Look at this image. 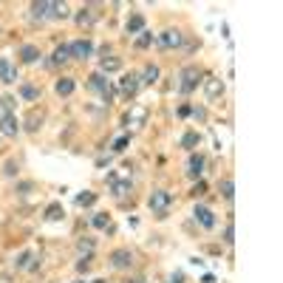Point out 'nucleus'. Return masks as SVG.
<instances>
[{"mask_svg": "<svg viewBox=\"0 0 283 283\" xmlns=\"http://www.w3.org/2000/svg\"><path fill=\"white\" fill-rule=\"evenodd\" d=\"M20 96L31 102V99H37V96H40V91L34 88V85H20Z\"/></svg>", "mask_w": 283, "mask_h": 283, "instance_id": "obj_28", "label": "nucleus"}, {"mask_svg": "<svg viewBox=\"0 0 283 283\" xmlns=\"http://www.w3.org/2000/svg\"><path fill=\"white\" fill-rule=\"evenodd\" d=\"M40 125H43V113L31 111V113H29V119H26V130H31V133H34Z\"/></svg>", "mask_w": 283, "mask_h": 283, "instance_id": "obj_23", "label": "nucleus"}, {"mask_svg": "<svg viewBox=\"0 0 283 283\" xmlns=\"http://www.w3.org/2000/svg\"><path fill=\"white\" fill-rule=\"evenodd\" d=\"M127 145H130V136L125 133V136H119V139L113 142V147H111V150H113V153H122V150H125Z\"/></svg>", "mask_w": 283, "mask_h": 283, "instance_id": "obj_30", "label": "nucleus"}, {"mask_svg": "<svg viewBox=\"0 0 283 283\" xmlns=\"http://www.w3.org/2000/svg\"><path fill=\"white\" fill-rule=\"evenodd\" d=\"M221 192H224L226 201H232V198H235V184H232L229 179H224V181H221Z\"/></svg>", "mask_w": 283, "mask_h": 283, "instance_id": "obj_27", "label": "nucleus"}, {"mask_svg": "<svg viewBox=\"0 0 283 283\" xmlns=\"http://www.w3.org/2000/svg\"><path fill=\"white\" fill-rule=\"evenodd\" d=\"M99 74H111V71H119L122 68V60L119 57H102V63H99Z\"/></svg>", "mask_w": 283, "mask_h": 283, "instance_id": "obj_17", "label": "nucleus"}, {"mask_svg": "<svg viewBox=\"0 0 283 283\" xmlns=\"http://www.w3.org/2000/svg\"><path fill=\"white\" fill-rule=\"evenodd\" d=\"M108 181H111V192L116 195V198H125V195H130V192H133V184H130V179L108 176Z\"/></svg>", "mask_w": 283, "mask_h": 283, "instance_id": "obj_6", "label": "nucleus"}, {"mask_svg": "<svg viewBox=\"0 0 283 283\" xmlns=\"http://www.w3.org/2000/svg\"><path fill=\"white\" fill-rule=\"evenodd\" d=\"M130 283H145V281H130Z\"/></svg>", "mask_w": 283, "mask_h": 283, "instance_id": "obj_41", "label": "nucleus"}, {"mask_svg": "<svg viewBox=\"0 0 283 283\" xmlns=\"http://www.w3.org/2000/svg\"><path fill=\"white\" fill-rule=\"evenodd\" d=\"M224 241H226V244H235V226H232V224H226V229H224Z\"/></svg>", "mask_w": 283, "mask_h": 283, "instance_id": "obj_34", "label": "nucleus"}, {"mask_svg": "<svg viewBox=\"0 0 283 283\" xmlns=\"http://www.w3.org/2000/svg\"><path fill=\"white\" fill-rule=\"evenodd\" d=\"M94 201H96V195H94V192H79V195H77V204H79V207H91Z\"/></svg>", "mask_w": 283, "mask_h": 283, "instance_id": "obj_31", "label": "nucleus"}, {"mask_svg": "<svg viewBox=\"0 0 283 283\" xmlns=\"http://www.w3.org/2000/svg\"><path fill=\"white\" fill-rule=\"evenodd\" d=\"M0 133L3 136H17L20 133V122H17L14 113H3V116H0Z\"/></svg>", "mask_w": 283, "mask_h": 283, "instance_id": "obj_8", "label": "nucleus"}, {"mask_svg": "<svg viewBox=\"0 0 283 283\" xmlns=\"http://www.w3.org/2000/svg\"><path fill=\"white\" fill-rule=\"evenodd\" d=\"M88 266H91V258H82V260L77 263V269H79V272H85Z\"/></svg>", "mask_w": 283, "mask_h": 283, "instance_id": "obj_38", "label": "nucleus"}, {"mask_svg": "<svg viewBox=\"0 0 283 283\" xmlns=\"http://www.w3.org/2000/svg\"><path fill=\"white\" fill-rule=\"evenodd\" d=\"M158 79V68L156 65H147L142 74H139V85H153Z\"/></svg>", "mask_w": 283, "mask_h": 283, "instance_id": "obj_19", "label": "nucleus"}, {"mask_svg": "<svg viewBox=\"0 0 283 283\" xmlns=\"http://www.w3.org/2000/svg\"><path fill=\"white\" fill-rule=\"evenodd\" d=\"M195 145H198V133H184L181 147H195Z\"/></svg>", "mask_w": 283, "mask_h": 283, "instance_id": "obj_33", "label": "nucleus"}, {"mask_svg": "<svg viewBox=\"0 0 283 283\" xmlns=\"http://www.w3.org/2000/svg\"><path fill=\"white\" fill-rule=\"evenodd\" d=\"M71 60V45L63 43L54 48V54H51V60H48V65H63V63H68Z\"/></svg>", "mask_w": 283, "mask_h": 283, "instance_id": "obj_13", "label": "nucleus"}, {"mask_svg": "<svg viewBox=\"0 0 283 283\" xmlns=\"http://www.w3.org/2000/svg\"><path fill=\"white\" fill-rule=\"evenodd\" d=\"M51 17H57V20H65V17H71V9H68L65 3H51Z\"/></svg>", "mask_w": 283, "mask_h": 283, "instance_id": "obj_22", "label": "nucleus"}, {"mask_svg": "<svg viewBox=\"0 0 283 283\" xmlns=\"http://www.w3.org/2000/svg\"><path fill=\"white\" fill-rule=\"evenodd\" d=\"M88 88L96 91V94H102V99L108 102V105L113 102V88H111V82L105 79V74H91V77H88Z\"/></svg>", "mask_w": 283, "mask_h": 283, "instance_id": "obj_3", "label": "nucleus"}, {"mask_svg": "<svg viewBox=\"0 0 283 283\" xmlns=\"http://www.w3.org/2000/svg\"><path fill=\"white\" fill-rule=\"evenodd\" d=\"M91 224L96 226V229H108V226H111V218H108V213H96L91 218Z\"/></svg>", "mask_w": 283, "mask_h": 283, "instance_id": "obj_26", "label": "nucleus"}, {"mask_svg": "<svg viewBox=\"0 0 283 283\" xmlns=\"http://www.w3.org/2000/svg\"><path fill=\"white\" fill-rule=\"evenodd\" d=\"M170 283H181V275H173V278H170Z\"/></svg>", "mask_w": 283, "mask_h": 283, "instance_id": "obj_40", "label": "nucleus"}, {"mask_svg": "<svg viewBox=\"0 0 283 283\" xmlns=\"http://www.w3.org/2000/svg\"><path fill=\"white\" fill-rule=\"evenodd\" d=\"M68 45H71V57L74 60H88L94 54V43L91 40H74V43H68Z\"/></svg>", "mask_w": 283, "mask_h": 283, "instance_id": "obj_7", "label": "nucleus"}, {"mask_svg": "<svg viewBox=\"0 0 283 283\" xmlns=\"http://www.w3.org/2000/svg\"><path fill=\"white\" fill-rule=\"evenodd\" d=\"M170 201H173V195H170L167 190H153L150 192V198H147V207H150L156 215H167Z\"/></svg>", "mask_w": 283, "mask_h": 283, "instance_id": "obj_2", "label": "nucleus"}, {"mask_svg": "<svg viewBox=\"0 0 283 283\" xmlns=\"http://www.w3.org/2000/svg\"><path fill=\"white\" fill-rule=\"evenodd\" d=\"M0 82H6V85H9V82H17V68L11 65L6 57L0 60Z\"/></svg>", "mask_w": 283, "mask_h": 283, "instance_id": "obj_14", "label": "nucleus"}, {"mask_svg": "<svg viewBox=\"0 0 283 283\" xmlns=\"http://www.w3.org/2000/svg\"><path fill=\"white\" fill-rule=\"evenodd\" d=\"M3 173H6V176H14V173H17V164H14V161H6Z\"/></svg>", "mask_w": 283, "mask_h": 283, "instance_id": "obj_37", "label": "nucleus"}, {"mask_svg": "<svg viewBox=\"0 0 283 283\" xmlns=\"http://www.w3.org/2000/svg\"><path fill=\"white\" fill-rule=\"evenodd\" d=\"M179 91L181 94H192V91L198 88V79H201V71H198V65H187L184 71L179 74Z\"/></svg>", "mask_w": 283, "mask_h": 283, "instance_id": "obj_1", "label": "nucleus"}, {"mask_svg": "<svg viewBox=\"0 0 283 283\" xmlns=\"http://www.w3.org/2000/svg\"><path fill=\"white\" fill-rule=\"evenodd\" d=\"M0 105H3V111H6V113H11V111H14V96H3Z\"/></svg>", "mask_w": 283, "mask_h": 283, "instance_id": "obj_35", "label": "nucleus"}, {"mask_svg": "<svg viewBox=\"0 0 283 283\" xmlns=\"http://www.w3.org/2000/svg\"><path fill=\"white\" fill-rule=\"evenodd\" d=\"M181 43H184V34H181L179 29H167V31L158 34V45H161V48H179Z\"/></svg>", "mask_w": 283, "mask_h": 283, "instance_id": "obj_5", "label": "nucleus"}, {"mask_svg": "<svg viewBox=\"0 0 283 283\" xmlns=\"http://www.w3.org/2000/svg\"><path fill=\"white\" fill-rule=\"evenodd\" d=\"M31 17L34 20L51 17V3H48V0H43V3H31Z\"/></svg>", "mask_w": 283, "mask_h": 283, "instance_id": "obj_15", "label": "nucleus"}, {"mask_svg": "<svg viewBox=\"0 0 283 283\" xmlns=\"http://www.w3.org/2000/svg\"><path fill=\"white\" fill-rule=\"evenodd\" d=\"M77 283H85V281H77Z\"/></svg>", "mask_w": 283, "mask_h": 283, "instance_id": "obj_42", "label": "nucleus"}, {"mask_svg": "<svg viewBox=\"0 0 283 283\" xmlns=\"http://www.w3.org/2000/svg\"><path fill=\"white\" fill-rule=\"evenodd\" d=\"M204 94H207L210 102H215L218 96H224V79L221 77H207L204 79Z\"/></svg>", "mask_w": 283, "mask_h": 283, "instance_id": "obj_4", "label": "nucleus"}, {"mask_svg": "<svg viewBox=\"0 0 283 283\" xmlns=\"http://www.w3.org/2000/svg\"><path fill=\"white\" fill-rule=\"evenodd\" d=\"M192 215H195V221H198L204 229H213V226L218 224V221H215V213L210 210V207H195V213Z\"/></svg>", "mask_w": 283, "mask_h": 283, "instance_id": "obj_10", "label": "nucleus"}, {"mask_svg": "<svg viewBox=\"0 0 283 283\" xmlns=\"http://www.w3.org/2000/svg\"><path fill=\"white\" fill-rule=\"evenodd\" d=\"M125 29H127V34H139V31H145V17H142V14H130V17H127V26H125Z\"/></svg>", "mask_w": 283, "mask_h": 283, "instance_id": "obj_18", "label": "nucleus"}, {"mask_svg": "<svg viewBox=\"0 0 283 283\" xmlns=\"http://www.w3.org/2000/svg\"><path fill=\"white\" fill-rule=\"evenodd\" d=\"M153 45V31H139V37H136V48H150Z\"/></svg>", "mask_w": 283, "mask_h": 283, "instance_id": "obj_24", "label": "nucleus"}, {"mask_svg": "<svg viewBox=\"0 0 283 283\" xmlns=\"http://www.w3.org/2000/svg\"><path fill=\"white\" fill-rule=\"evenodd\" d=\"M79 252H94V241H79Z\"/></svg>", "mask_w": 283, "mask_h": 283, "instance_id": "obj_36", "label": "nucleus"}, {"mask_svg": "<svg viewBox=\"0 0 283 283\" xmlns=\"http://www.w3.org/2000/svg\"><path fill=\"white\" fill-rule=\"evenodd\" d=\"M74 88H77V82H74L71 77L57 79V85H54V91L60 94V96H68V94H74Z\"/></svg>", "mask_w": 283, "mask_h": 283, "instance_id": "obj_16", "label": "nucleus"}, {"mask_svg": "<svg viewBox=\"0 0 283 283\" xmlns=\"http://www.w3.org/2000/svg\"><path fill=\"white\" fill-rule=\"evenodd\" d=\"M130 263H133V252H130V249H116V252L111 255L113 269H127Z\"/></svg>", "mask_w": 283, "mask_h": 283, "instance_id": "obj_9", "label": "nucleus"}, {"mask_svg": "<svg viewBox=\"0 0 283 283\" xmlns=\"http://www.w3.org/2000/svg\"><path fill=\"white\" fill-rule=\"evenodd\" d=\"M201 173H204V156L201 153H192V156L187 158V176H190V179H198Z\"/></svg>", "mask_w": 283, "mask_h": 283, "instance_id": "obj_12", "label": "nucleus"}, {"mask_svg": "<svg viewBox=\"0 0 283 283\" xmlns=\"http://www.w3.org/2000/svg\"><path fill=\"white\" fill-rule=\"evenodd\" d=\"M37 57H40L37 45H23V48H20V60H23V63H29V65H31V63H37Z\"/></svg>", "mask_w": 283, "mask_h": 283, "instance_id": "obj_20", "label": "nucleus"}, {"mask_svg": "<svg viewBox=\"0 0 283 283\" xmlns=\"http://www.w3.org/2000/svg\"><path fill=\"white\" fill-rule=\"evenodd\" d=\"M45 218H48V221H60V218H63V207H60V204H51V207L45 210Z\"/></svg>", "mask_w": 283, "mask_h": 283, "instance_id": "obj_29", "label": "nucleus"}, {"mask_svg": "<svg viewBox=\"0 0 283 283\" xmlns=\"http://www.w3.org/2000/svg\"><path fill=\"white\" fill-rule=\"evenodd\" d=\"M145 119H147V108H142V105L127 113V122L130 125H145Z\"/></svg>", "mask_w": 283, "mask_h": 283, "instance_id": "obj_21", "label": "nucleus"}, {"mask_svg": "<svg viewBox=\"0 0 283 283\" xmlns=\"http://www.w3.org/2000/svg\"><path fill=\"white\" fill-rule=\"evenodd\" d=\"M119 88H122L125 96H136V91H139V74H125L119 79Z\"/></svg>", "mask_w": 283, "mask_h": 283, "instance_id": "obj_11", "label": "nucleus"}, {"mask_svg": "<svg viewBox=\"0 0 283 283\" xmlns=\"http://www.w3.org/2000/svg\"><path fill=\"white\" fill-rule=\"evenodd\" d=\"M91 23H94V11H91V9H82V11L77 14V26H79V29H88Z\"/></svg>", "mask_w": 283, "mask_h": 283, "instance_id": "obj_25", "label": "nucleus"}, {"mask_svg": "<svg viewBox=\"0 0 283 283\" xmlns=\"http://www.w3.org/2000/svg\"><path fill=\"white\" fill-rule=\"evenodd\" d=\"M190 113H192L190 105H181V108H179V116H190Z\"/></svg>", "mask_w": 283, "mask_h": 283, "instance_id": "obj_39", "label": "nucleus"}, {"mask_svg": "<svg viewBox=\"0 0 283 283\" xmlns=\"http://www.w3.org/2000/svg\"><path fill=\"white\" fill-rule=\"evenodd\" d=\"M29 260H31V252H20V258L14 260V266H17V269H29V266H31Z\"/></svg>", "mask_w": 283, "mask_h": 283, "instance_id": "obj_32", "label": "nucleus"}]
</instances>
